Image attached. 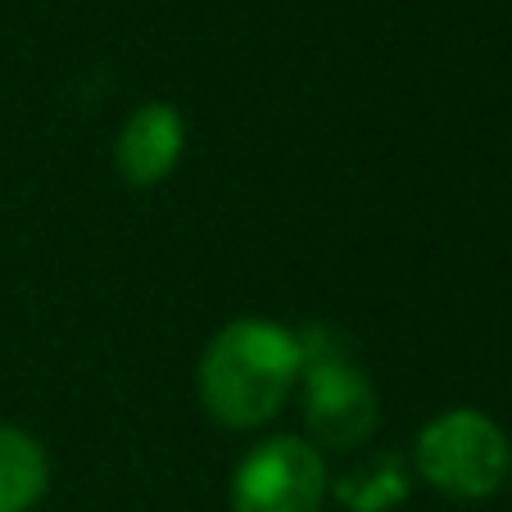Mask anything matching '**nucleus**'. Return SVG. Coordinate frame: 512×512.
Here are the masks:
<instances>
[{"label": "nucleus", "mask_w": 512, "mask_h": 512, "mask_svg": "<svg viewBox=\"0 0 512 512\" xmlns=\"http://www.w3.org/2000/svg\"><path fill=\"white\" fill-rule=\"evenodd\" d=\"M304 377L300 331L277 318H232L200 354V404L227 431H254L286 408Z\"/></svg>", "instance_id": "1"}, {"label": "nucleus", "mask_w": 512, "mask_h": 512, "mask_svg": "<svg viewBox=\"0 0 512 512\" xmlns=\"http://www.w3.org/2000/svg\"><path fill=\"white\" fill-rule=\"evenodd\" d=\"M413 472L431 490L449 494L458 503L490 499L512 476L508 435L494 417L476 413V408H449L417 431Z\"/></svg>", "instance_id": "2"}, {"label": "nucleus", "mask_w": 512, "mask_h": 512, "mask_svg": "<svg viewBox=\"0 0 512 512\" xmlns=\"http://www.w3.org/2000/svg\"><path fill=\"white\" fill-rule=\"evenodd\" d=\"M304 345V426L322 454H345V449L368 445L381 426L377 386L345 349L327 345L318 327L300 331Z\"/></svg>", "instance_id": "3"}, {"label": "nucleus", "mask_w": 512, "mask_h": 512, "mask_svg": "<svg viewBox=\"0 0 512 512\" xmlns=\"http://www.w3.org/2000/svg\"><path fill=\"white\" fill-rule=\"evenodd\" d=\"M327 494V454L304 435H272L254 445L232 476V512H322Z\"/></svg>", "instance_id": "4"}, {"label": "nucleus", "mask_w": 512, "mask_h": 512, "mask_svg": "<svg viewBox=\"0 0 512 512\" xmlns=\"http://www.w3.org/2000/svg\"><path fill=\"white\" fill-rule=\"evenodd\" d=\"M186 155V118L168 100H145L127 114L123 132L114 145V164L127 186L150 191V186L168 182Z\"/></svg>", "instance_id": "5"}, {"label": "nucleus", "mask_w": 512, "mask_h": 512, "mask_svg": "<svg viewBox=\"0 0 512 512\" xmlns=\"http://www.w3.org/2000/svg\"><path fill=\"white\" fill-rule=\"evenodd\" d=\"M50 490V458L23 426L0 422V512H32Z\"/></svg>", "instance_id": "6"}, {"label": "nucleus", "mask_w": 512, "mask_h": 512, "mask_svg": "<svg viewBox=\"0 0 512 512\" xmlns=\"http://www.w3.org/2000/svg\"><path fill=\"white\" fill-rule=\"evenodd\" d=\"M331 494L345 512H390L408 499V467L399 454H377L331 481Z\"/></svg>", "instance_id": "7"}, {"label": "nucleus", "mask_w": 512, "mask_h": 512, "mask_svg": "<svg viewBox=\"0 0 512 512\" xmlns=\"http://www.w3.org/2000/svg\"><path fill=\"white\" fill-rule=\"evenodd\" d=\"M508 481H512V476H508Z\"/></svg>", "instance_id": "8"}]
</instances>
